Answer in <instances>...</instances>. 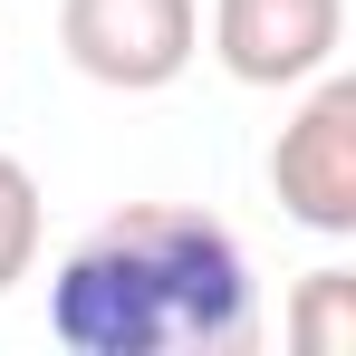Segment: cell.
Segmentation results:
<instances>
[{
    "label": "cell",
    "mask_w": 356,
    "mask_h": 356,
    "mask_svg": "<svg viewBox=\"0 0 356 356\" xmlns=\"http://www.w3.org/2000/svg\"><path fill=\"white\" fill-rule=\"evenodd\" d=\"M270 193L298 232L318 241H356V77L347 67H318L298 116L270 145Z\"/></svg>",
    "instance_id": "3"
},
{
    "label": "cell",
    "mask_w": 356,
    "mask_h": 356,
    "mask_svg": "<svg viewBox=\"0 0 356 356\" xmlns=\"http://www.w3.org/2000/svg\"><path fill=\"white\" fill-rule=\"evenodd\" d=\"M347 49V0H212V58L232 87H308Z\"/></svg>",
    "instance_id": "4"
},
{
    "label": "cell",
    "mask_w": 356,
    "mask_h": 356,
    "mask_svg": "<svg viewBox=\"0 0 356 356\" xmlns=\"http://www.w3.org/2000/svg\"><path fill=\"white\" fill-rule=\"evenodd\" d=\"M289 337H298L308 356H347V347H356V280H347V270H308V280H298Z\"/></svg>",
    "instance_id": "5"
},
{
    "label": "cell",
    "mask_w": 356,
    "mask_h": 356,
    "mask_svg": "<svg viewBox=\"0 0 356 356\" xmlns=\"http://www.w3.org/2000/svg\"><path fill=\"white\" fill-rule=\"evenodd\" d=\"M250 327L260 289L241 241L183 202H125L49 270V337L67 356H232L250 347Z\"/></svg>",
    "instance_id": "1"
},
{
    "label": "cell",
    "mask_w": 356,
    "mask_h": 356,
    "mask_svg": "<svg viewBox=\"0 0 356 356\" xmlns=\"http://www.w3.org/2000/svg\"><path fill=\"white\" fill-rule=\"evenodd\" d=\"M58 49L87 87L154 97L202 58V0H58Z\"/></svg>",
    "instance_id": "2"
},
{
    "label": "cell",
    "mask_w": 356,
    "mask_h": 356,
    "mask_svg": "<svg viewBox=\"0 0 356 356\" xmlns=\"http://www.w3.org/2000/svg\"><path fill=\"white\" fill-rule=\"evenodd\" d=\"M39 232H49V212H39V174H29L19 154H0V298L39 270Z\"/></svg>",
    "instance_id": "6"
}]
</instances>
